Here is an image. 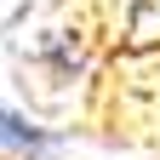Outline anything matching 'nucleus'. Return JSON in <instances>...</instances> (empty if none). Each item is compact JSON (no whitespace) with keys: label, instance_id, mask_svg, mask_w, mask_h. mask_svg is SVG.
Returning <instances> with one entry per match:
<instances>
[{"label":"nucleus","instance_id":"1","mask_svg":"<svg viewBox=\"0 0 160 160\" xmlns=\"http://www.w3.org/2000/svg\"><path fill=\"white\" fill-rule=\"evenodd\" d=\"M57 149H63V137L34 126V120L23 109L0 103V160H52Z\"/></svg>","mask_w":160,"mask_h":160}]
</instances>
